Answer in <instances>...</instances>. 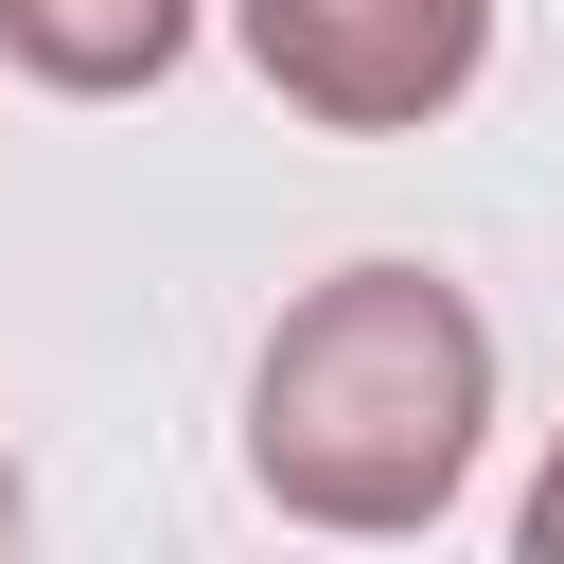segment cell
I'll list each match as a JSON object with an SVG mask.
<instances>
[{
  "mask_svg": "<svg viewBox=\"0 0 564 564\" xmlns=\"http://www.w3.org/2000/svg\"><path fill=\"white\" fill-rule=\"evenodd\" d=\"M494 441V317L441 264H335L247 370V476L300 529H441Z\"/></svg>",
  "mask_w": 564,
  "mask_h": 564,
  "instance_id": "obj_1",
  "label": "cell"
},
{
  "mask_svg": "<svg viewBox=\"0 0 564 564\" xmlns=\"http://www.w3.org/2000/svg\"><path fill=\"white\" fill-rule=\"evenodd\" d=\"M229 35L335 141H405L494 70V0H229Z\"/></svg>",
  "mask_w": 564,
  "mask_h": 564,
  "instance_id": "obj_2",
  "label": "cell"
},
{
  "mask_svg": "<svg viewBox=\"0 0 564 564\" xmlns=\"http://www.w3.org/2000/svg\"><path fill=\"white\" fill-rule=\"evenodd\" d=\"M194 53V0H0V70L70 88V106H123Z\"/></svg>",
  "mask_w": 564,
  "mask_h": 564,
  "instance_id": "obj_3",
  "label": "cell"
},
{
  "mask_svg": "<svg viewBox=\"0 0 564 564\" xmlns=\"http://www.w3.org/2000/svg\"><path fill=\"white\" fill-rule=\"evenodd\" d=\"M511 546H529V564H564V441H546V476H529V511H511Z\"/></svg>",
  "mask_w": 564,
  "mask_h": 564,
  "instance_id": "obj_4",
  "label": "cell"
},
{
  "mask_svg": "<svg viewBox=\"0 0 564 564\" xmlns=\"http://www.w3.org/2000/svg\"><path fill=\"white\" fill-rule=\"evenodd\" d=\"M0 529H18V458H0Z\"/></svg>",
  "mask_w": 564,
  "mask_h": 564,
  "instance_id": "obj_5",
  "label": "cell"
}]
</instances>
